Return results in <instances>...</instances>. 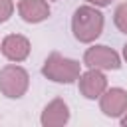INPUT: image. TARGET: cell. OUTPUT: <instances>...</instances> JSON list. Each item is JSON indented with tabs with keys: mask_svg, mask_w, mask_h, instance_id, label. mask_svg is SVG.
Listing matches in <instances>:
<instances>
[{
	"mask_svg": "<svg viewBox=\"0 0 127 127\" xmlns=\"http://www.w3.org/2000/svg\"><path fill=\"white\" fill-rule=\"evenodd\" d=\"M103 14L97 10V6H79L73 12L71 18V32L77 42L81 44H91L95 42L101 32H103Z\"/></svg>",
	"mask_w": 127,
	"mask_h": 127,
	"instance_id": "1",
	"label": "cell"
},
{
	"mask_svg": "<svg viewBox=\"0 0 127 127\" xmlns=\"http://www.w3.org/2000/svg\"><path fill=\"white\" fill-rule=\"evenodd\" d=\"M42 73L56 83H73L81 73V64L71 58H64L62 54L54 52L46 58L42 65Z\"/></svg>",
	"mask_w": 127,
	"mask_h": 127,
	"instance_id": "2",
	"label": "cell"
},
{
	"mask_svg": "<svg viewBox=\"0 0 127 127\" xmlns=\"http://www.w3.org/2000/svg\"><path fill=\"white\" fill-rule=\"evenodd\" d=\"M30 85V75L24 67L12 64L0 69V91L8 99H20Z\"/></svg>",
	"mask_w": 127,
	"mask_h": 127,
	"instance_id": "3",
	"label": "cell"
},
{
	"mask_svg": "<svg viewBox=\"0 0 127 127\" xmlns=\"http://www.w3.org/2000/svg\"><path fill=\"white\" fill-rule=\"evenodd\" d=\"M83 64L91 69L107 71V69H119L121 67V58L109 46H93L83 54Z\"/></svg>",
	"mask_w": 127,
	"mask_h": 127,
	"instance_id": "4",
	"label": "cell"
},
{
	"mask_svg": "<svg viewBox=\"0 0 127 127\" xmlns=\"http://www.w3.org/2000/svg\"><path fill=\"white\" fill-rule=\"evenodd\" d=\"M99 107L107 117H121L127 111V91L121 87L105 89L99 95Z\"/></svg>",
	"mask_w": 127,
	"mask_h": 127,
	"instance_id": "5",
	"label": "cell"
},
{
	"mask_svg": "<svg viewBox=\"0 0 127 127\" xmlns=\"http://www.w3.org/2000/svg\"><path fill=\"white\" fill-rule=\"evenodd\" d=\"M79 91L85 99H97L107 89V77L101 73V69H87L85 73H79Z\"/></svg>",
	"mask_w": 127,
	"mask_h": 127,
	"instance_id": "6",
	"label": "cell"
},
{
	"mask_svg": "<svg viewBox=\"0 0 127 127\" xmlns=\"http://www.w3.org/2000/svg\"><path fill=\"white\" fill-rule=\"evenodd\" d=\"M0 50H2L6 60L18 64V62H24L30 56V40L26 36H20V34H10L2 40Z\"/></svg>",
	"mask_w": 127,
	"mask_h": 127,
	"instance_id": "7",
	"label": "cell"
},
{
	"mask_svg": "<svg viewBox=\"0 0 127 127\" xmlns=\"http://www.w3.org/2000/svg\"><path fill=\"white\" fill-rule=\"evenodd\" d=\"M69 121V107L64 99H52L44 111H42V117H40V123L44 127H62Z\"/></svg>",
	"mask_w": 127,
	"mask_h": 127,
	"instance_id": "8",
	"label": "cell"
},
{
	"mask_svg": "<svg viewBox=\"0 0 127 127\" xmlns=\"http://www.w3.org/2000/svg\"><path fill=\"white\" fill-rule=\"evenodd\" d=\"M50 6L46 0H20L18 2V14L22 16L24 22L30 24H38L44 22L50 16Z\"/></svg>",
	"mask_w": 127,
	"mask_h": 127,
	"instance_id": "9",
	"label": "cell"
},
{
	"mask_svg": "<svg viewBox=\"0 0 127 127\" xmlns=\"http://www.w3.org/2000/svg\"><path fill=\"white\" fill-rule=\"evenodd\" d=\"M113 22H115V26H117L119 32L127 34V2H123V4H119V6L115 8Z\"/></svg>",
	"mask_w": 127,
	"mask_h": 127,
	"instance_id": "10",
	"label": "cell"
},
{
	"mask_svg": "<svg viewBox=\"0 0 127 127\" xmlns=\"http://www.w3.org/2000/svg\"><path fill=\"white\" fill-rule=\"evenodd\" d=\"M14 14V0H0V24H4Z\"/></svg>",
	"mask_w": 127,
	"mask_h": 127,
	"instance_id": "11",
	"label": "cell"
},
{
	"mask_svg": "<svg viewBox=\"0 0 127 127\" xmlns=\"http://www.w3.org/2000/svg\"><path fill=\"white\" fill-rule=\"evenodd\" d=\"M91 6H97V8H103V6H109L111 0H87Z\"/></svg>",
	"mask_w": 127,
	"mask_h": 127,
	"instance_id": "12",
	"label": "cell"
},
{
	"mask_svg": "<svg viewBox=\"0 0 127 127\" xmlns=\"http://www.w3.org/2000/svg\"><path fill=\"white\" fill-rule=\"evenodd\" d=\"M121 125H123V127H127V111H125V115L121 117Z\"/></svg>",
	"mask_w": 127,
	"mask_h": 127,
	"instance_id": "13",
	"label": "cell"
},
{
	"mask_svg": "<svg viewBox=\"0 0 127 127\" xmlns=\"http://www.w3.org/2000/svg\"><path fill=\"white\" fill-rule=\"evenodd\" d=\"M123 58H125V62H127V44L123 46Z\"/></svg>",
	"mask_w": 127,
	"mask_h": 127,
	"instance_id": "14",
	"label": "cell"
}]
</instances>
